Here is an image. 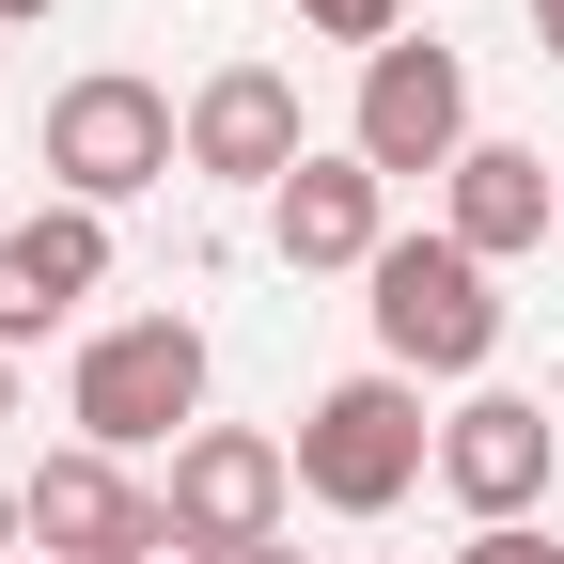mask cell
Segmentation results:
<instances>
[{
  "label": "cell",
  "instance_id": "cell-1",
  "mask_svg": "<svg viewBox=\"0 0 564 564\" xmlns=\"http://www.w3.org/2000/svg\"><path fill=\"white\" fill-rule=\"evenodd\" d=\"M440 470V423H423V377H329L314 408H299V502H329V518H392L408 486Z\"/></svg>",
  "mask_w": 564,
  "mask_h": 564
},
{
  "label": "cell",
  "instance_id": "cell-2",
  "mask_svg": "<svg viewBox=\"0 0 564 564\" xmlns=\"http://www.w3.org/2000/svg\"><path fill=\"white\" fill-rule=\"evenodd\" d=\"M377 361L392 377H486V361H502V282H486V251H455V236H392L377 267Z\"/></svg>",
  "mask_w": 564,
  "mask_h": 564
},
{
  "label": "cell",
  "instance_id": "cell-3",
  "mask_svg": "<svg viewBox=\"0 0 564 564\" xmlns=\"http://www.w3.org/2000/svg\"><path fill=\"white\" fill-rule=\"evenodd\" d=\"M173 158H188V110L141 79V63H95V79H63V95H47V188H63V204H95V220H110V204H141Z\"/></svg>",
  "mask_w": 564,
  "mask_h": 564
},
{
  "label": "cell",
  "instance_id": "cell-4",
  "mask_svg": "<svg viewBox=\"0 0 564 564\" xmlns=\"http://www.w3.org/2000/svg\"><path fill=\"white\" fill-rule=\"evenodd\" d=\"M63 423H79L95 455H158L204 423V329L188 314H126L79 345V377H63Z\"/></svg>",
  "mask_w": 564,
  "mask_h": 564
},
{
  "label": "cell",
  "instance_id": "cell-5",
  "mask_svg": "<svg viewBox=\"0 0 564 564\" xmlns=\"http://www.w3.org/2000/svg\"><path fill=\"white\" fill-rule=\"evenodd\" d=\"M158 502H173V533H188L204 564H236V549H267L282 518H299V440H251V423H188Z\"/></svg>",
  "mask_w": 564,
  "mask_h": 564
},
{
  "label": "cell",
  "instance_id": "cell-6",
  "mask_svg": "<svg viewBox=\"0 0 564 564\" xmlns=\"http://www.w3.org/2000/svg\"><path fill=\"white\" fill-rule=\"evenodd\" d=\"M345 158H377L392 188H408V173H455V158H470V63H455V47H377Z\"/></svg>",
  "mask_w": 564,
  "mask_h": 564
},
{
  "label": "cell",
  "instance_id": "cell-7",
  "mask_svg": "<svg viewBox=\"0 0 564 564\" xmlns=\"http://www.w3.org/2000/svg\"><path fill=\"white\" fill-rule=\"evenodd\" d=\"M17 502H32V549L47 564H141V549H173V502H141L126 486V455H47V470H17Z\"/></svg>",
  "mask_w": 564,
  "mask_h": 564
},
{
  "label": "cell",
  "instance_id": "cell-8",
  "mask_svg": "<svg viewBox=\"0 0 564 564\" xmlns=\"http://www.w3.org/2000/svg\"><path fill=\"white\" fill-rule=\"evenodd\" d=\"M314 158V126H299V79L282 63H220V79L188 95V173H220V188H282Z\"/></svg>",
  "mask_w": 564,
  "mask_h": 564
},
{
  "label": "cell",
  "instance_id": "cell-9",
  "mask_svg": "<svg viewBox=\"0 0 564 564\" xmlns=\"http://www.w3.org/2000/svg\"><path fill=\"white\" fill-rule=\"evenodd\" d=\"M440 486L470 502V533L549 518V408H533V392H470V408L440 423Z\"/></svg>",
  "mask_w": 564,
  "mask_h": 564
},
{
  "label": "cell",
  "instance_id": "cell-10",
  "mask_svg": "<svg viewBox=\"0 0 564 564\" xmlns=\"http://www.w3.org/2000/svg\"><path fill=\"white\" fill-rule=\"evenodd\" d=\"M95 282H110V220L95 204H32V220L0 236V361H17L32 329H63Z\"/></svg>",
  "mask_w": 564,
  "mask_h": 564
},
{
  "label": "cell",
  "instance_id": "cell-11",
  "mask_svg": "<svg viewBox=\"0 0 564 564\" xmlns=\"http://www.w3.org/2000/svg\"><path fill=\"white\" fill-rule=\"evenodd\" d=\"M267 236H282V267H377L392 251V173L377 158H299L267 188Z\"/></svg>",
  "mask_w": 564,
  "mask_h": 564
},
{
  "label": "cell",
  "instance_id": "cell-12",
  "mask_svg": "<svg viewBox=\"0 0 564 564\" xmlns=\"http://www.w3.org/2000/svg\"><path fill=\"white\" fill-rule=\"evenodd\" d=\"M549 220H564V173L533 158V141H470V158L440 173V236H455V251H486V267L533 251Z\"/></svg>",
  "mask_w": 564,
  "mask_h": 564
},
{
  "label": "cell",
  "instance_id": "cell-13",
  "mask_svg": "<svg viewBox=\"0 0 564 564\" xmlns=\"http://www.w3.org/2000/svg\"><path fill=\"white\" fill-rule=\"evenodd\" d=\"M299 17H314L329 47H361V63H377V47H408V0H299Z\"/></svg>",
  "mask_w": 564,
  "mask_h": 564
},
{
  "label": "cell",
  "instance_id": "cell-14",
  "mask_svg": "<svg viewBox=\"0 0 564 564\" xmlns=\"http://www.w3.org/2000/svg\"><path fill=\"white\" fill-rule=\"evenodd\" d=\"M440 564H564V549H549V518H502V533H470V549H440Z\"/></svg>",
  "mask_w": 564,
  "mask_h": 564
},
{
  "label": "cell",
  "instance_id": "cell-15",
  "mask_svg": "<svg viewBox=\"0 0 564 564\" xmlns=\"http://www.w3.org/2000/svg\"><path fill=\"white\" fill-rule=\"evenodd\" d=\"M0 549H32V502H17V470H0Z\"/></svg>",
  "mask_w": 564,
  "mask_h": 564
},
{
  "label": "cell",
  "instance_id": "cell-16",
  "mask_svg": "<svg viewBox=\"0 0 564 564\" xmlns=\"http://www.w3.org/2000/svg\"><path fill=\"white\" fill-rule=\"evenodd\" d=\"M236 564H314V549H299V533H267V549H236Z\"/></svg>",
  "mask_w": 564,
  "mask_h": 564
},
{
  "label": "cell",
  "instance_id": "cell-17",
  "mask_svg": "<svg viewBox=\"0 0 564 564\" xmlns=\"http://www.w3.org/2000/svg\"><path fill=\"white\" fill-rule=\"evenodd\" d=\"M533 47H549V63H564V0H533Z\"/></svg>",
  "mask_w": 564,
  "mask_h": 564
},
{
  "label": "cell",
  "instance_id": "cell-18",
  "mask_svg": "<svg viewBox=\"0 0 564 564\" xmlns=\"http://www.w3.org/2000/svg\"><path fill=\"white\" fill-rule=\"evenodd\" d=\"M32 17H63V0H0V32H32Z\"/></svg>",
  "mask_w": 564,
  "mask_h": 564
},
{
  "label": "cell",
  "instance_id": "cell-19",
  "mask_svg": "<svg viewBox=\"0 0 564 564\" xmlns=\"http://www.w3.org/2000/svg\"><path fill=\"white\" fill-rule=\"evenodd\" d=\"M0 423H17V361H0Z\"/></svg>",
  "mask_w": 564,
  "mask_h": 564
}]
</instances>
